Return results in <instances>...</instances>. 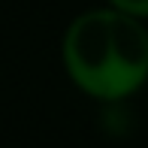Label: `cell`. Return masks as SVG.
I'll list each match as a JSON object with an SVG mask.
<instances>
[{
  "mask_svg": "<svg viewBox=\"0 0 148 148\" xmlns=\"http://www.w3.org/2000/svg\"><path fill=\"white\" fill-rule=\"evenodd\" d=\"M70 82L109 103L127 100L148 82V30L118 9H88L70 21L60 42Z\"/></svg>",
  "mask_w": 148,
  "mask_h": 148,
  "instance_id": "6da1fadb",
  "label": "cell"
},
{
  "mask_svg": "<svg viewBox=\"0 0 148 148\" xmlns=\"http://www.w3.org/2000/svg\"><path fill=\"white\" fill-rule=\"evenodd\" d=\"M112 9L124 12V15H133V18H148V0H109Z\"/></svg>",
  "mask_w": 148,
  "mask_h": 148,
  "instance_id": "7a4b0ae2",
  "label": "cell"
}]
</instances>
